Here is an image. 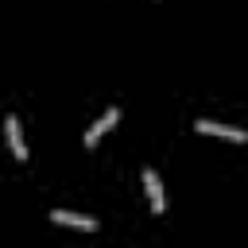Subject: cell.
Returning <instances> with one entry per match:
<instances>
[{
  "mask_svg": "<svg viewBox=\"0 0 248 248\" xmlns=\"http://www.w3.org/2000/svg\"><path fill=\"white\" fill-rule=\"evenodd\" d=\"M194 128H198L202 136H221V140H232V143H244V140H248V132L229 128V124H217V120H198Z\"/></svg>",
  "mask_w": 248,
  "mask_h": 248,
  "instance_id": "1",
  "label": "cell"
},
{
  "mask_svg": "<svg viewBox=\"0 0 248 248\" xmlns=\"http://www.w3.org/2000/svg\"><path fill=\"white\" fill-rule=\"evenodd\" d=\"M143 186H147V202H151V209H155V217L167 209V198H163V182H159V174L147 167L143 170Z\"/></svg>",
  "mask_w": 248,
  "mask_h": 248,
  "instance_id": "2",
  "label": "cell"
},
{
  "mask_svg": "<svg viewBox=\"0 0 248 248\" xmlns=\"http://www.w3.org/2000/svg\"><path fill=\"white\" fill-rule=\"evenodd\" d=\"M50 221H54V225H70V229H89V232H97V217H81V213H70V209H54Z\"/></svg>",
  "mask_w": 248,
  "mask_h": 248,
  "instance_id": "3",
  "label": "cell"
},
{
  "mask_svg": "<svg viewBox=\"0 0 248 248\" xmlns=\"http://www.w3.org/2000/svg\"><path fill=\"white\" fill-rule=\"evenodd\" d=\"M4 136H8L12 155H16V159H27V147H23V136H19V120H16V116H8V120H4Z\"/></svg>",
  "mask_w": 248,
  "mask_h": 248,
  "instance_id": "4",
  "label": "cell"
},
{
  "mask_svg": "<svg viewBox=\"0 0 248 248\" xmlns=\"http://www.w3.org/2000/svg\"><path fill=\"white\" fill-rule=\"evenodd\" d=\"M116 120H120V112H116V108H108V112H105V116H101V120H97V124L85 132V147H93V143H97V140H101V136H105V132H108Z\"/></svg>",
  "mask_w": 248,
  "mask_h": 248,
  "instance_id": "5",
  "label": "cell"
}]
</instances>
